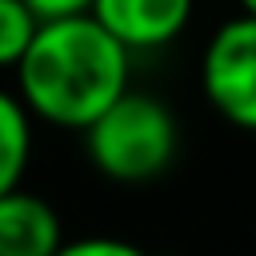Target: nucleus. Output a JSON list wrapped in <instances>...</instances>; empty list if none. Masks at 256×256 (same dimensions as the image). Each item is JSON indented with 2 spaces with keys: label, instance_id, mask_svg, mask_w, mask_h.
<instances>
[{
  "label": "nucleus",
  "instance_id": "obj_1",
  "mask_svg": "<svg viewBox=\"0 0 256 256\" xmlns=\"http://www.w3.org/2000/svg\"><path fill=\"white\" fill-rule=\"evenodd\" d=\"M128 60L132 48L92 12L40 20L16 64V92L36 120L84 132L120 92H128Z\"/></svg>",
  "mask_w": 256,
  "mask_h": 256
},
{
  "label": "nucleus",
  "instance_id": "obj_2",
  "mask_svg": "<svg viewBox=\"0 0 256 256\" xmlns=\"http://www.w3.org/2000/svg\"><path fill=\"white\" fill-rule=\"evenodd\" d=\"M84 148L92 168L108 180L144 184L172 168L180 148V124L160 96L128 88L84 128Z\"/></svg>",
  "mask_w": 256,
  "mask_h": 256
},
{
  "label": "nucleus",
  "instance_id": "obj_3",
  "mask_svg": "<svg viewBox=\"0 0 256 256\" xmlns=\"http://www.w3.org/2000/svg\"><path fill=\"white\" fill-rule=\"evenodd\" d=\"M200 84L228 124L256 132V16L240 12L212 32L200 60Z\"/></svg>",
  "mask_w": 256,
  "mask_h": 256
},
{
  "label": "nucleus",
  "instance_id": "obj_4",
  "mask_svg": "<svg viewBox=\"0 0 256 256\" xmlns=\"http://www.w3.org/2000/svg\"><path fill=\"white\" fill-rule=\"evenodd\" d=\"M92 16L132 52H152L188 28L192 0H96Z\"/></svg>",
  "mask_w": 256,
  "mask_h": 256
},
{
  "label": "nucleus",
  "instance_id": "obj_5",
  "mask_svg": "<svg viewBox=\"0 0 256 256\" xmlns=\"http://www.w3.org/2000/svg\"><path fill=\"white\" fill-rule=\"evenodd\" d=\"M60 244L64 228L44 196L28 188L0 196V256H56Z\"/></svg>",
  "mask_w": 256,
  "mask_h": 256
},
{
  "label": "nucleus",
  "instance_id": "obj_6",
  "mask_svg": "<svg viewBox=\"0 0 256 256\" xmlns=\"http://www.w3.org/2000/svg\"><path fill=\"white\" fill-rule=\"evenodd\" d=\"M32 160V108L20 92L0 88V196L20 188Z\"/></svg>",
  "mask_w": 256,
  "mask_h": 256
},
{
  "label": "nucleus",
  "instance_id": "obj_7",
  "mask_svg": "<svg viewBox=\"0 0 256 256\" xmlns=\"http://www.w3.org/2000/svg\"><path fill=\"white\" fill-rule=\"evenodd\" d=\"M40 28V16L28 0H0V68H16Z\"/></svg>",
  "mask_w": 256,
  "mask_h": 256
},
{
  "label": "nucleus",
  "instance_id": "obj_8",
  "mask_svg": "<svg viewBox=\"0 0 256 256\" xmlns=\"http://www.w3.org/2000/svg\"><path fill=\"white\" fill-rule=\"evenodd\" d=\"M56 256H148V252L116 236H80V240H64Z\"/></svg>",
  "mask_w": 256,
  "mask_h": 256
},
{
  "label": "nucleus",
  "instance_id": "obj_9",
  "mask_svg": "<svg viewBox=\"0 0 256 256\" xmlns=\"http://www.w3.org/2000/svg\"><path fill=\"white\" fill-rule=\"evenodd\" d=\"M96 0H28V8L40 16V20H60V16H84L92 12Z\"/></svg>",
  "mask_w": 256,
  "mask_h": 256
},
{
  "label": "nucleus",
  "instance_id": "obj_10",
  "mask_svg": "<svg viewBox=\"0 0 256 256\" xmlns=\"http://www.w3.org/2000/svg\"><path fill=\"white\" fill-rule=\"evenodd\" d=\"M240 8H244L248 16H256V0H240Z\"/></svg>",
  "mask_w": 256,
  "mask_h": 256
}]
</instances>
